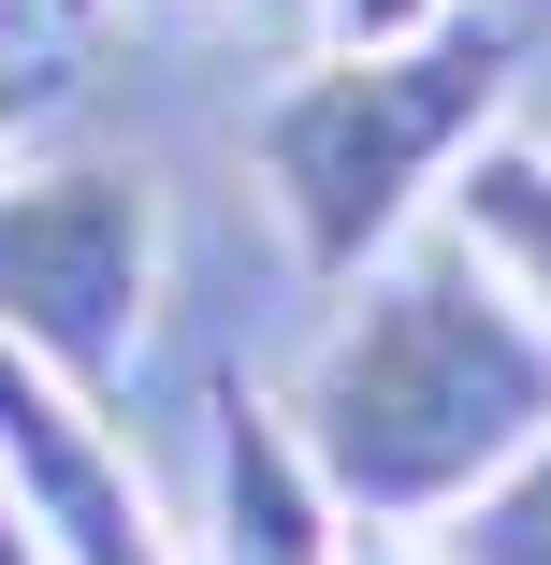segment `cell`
<instances>
[{"label":"cell","instance_id":"cell-11","mask_svg":"<svg viewBox=\"0 0 551 565\" xmlns=\"http://www.w3.org/2000/svg\"><path fill=\"white\" fill-rule=\"evenodd\" d=\"M247 15H262V30H276V44H305V0H247Z\"/></svg>","mask_w":551,"mask_h":565},{"label":"cell","instance_id":"cell-3","mask_svg":"<svg viewBox=\"0 0 551 565\" xmlns=\"http://www.w3.org/2000/svg\"><path fill=\"white\" fill-rule=\"evenodd\" d=\"M160 174L146 160H0V349L44 363L59 392L117 406L146 377V333H160Z\"/></svg>","mask_w":551,"mask_h":565},{"label":"cell","instance_id":"cell-12","mask_svg":"<svg viewBox=\"0 0 551 565\" xmlns=\"http://www.w3.org/2000/svg\"><path fill=\"white\" fill-rule=\"evenodd\" d=\"M349 565H435V551H421V536H378V551H349Z\"/></svg>","mask_w":551,"mask_h":565},{"label":"cell","instance_id":"cell-6","mask_svg":"<svg viewBox=\"0 0 551 565\" xmlns=\"http://www.w3.org/2000/svg\"><path fill=\"white\" fill-rule=\"evenodd\" d=\"M435 217H451V233H465V247L551 319V131H479Z\"/></svg>","mask_w":551,"mask_h":565},{"label":"cell","instance_id":"cell-7","mask_svg":"<svg viewBox=\"0 0 551 565\" xmlns=\"http://www.w3.org/2000/svg\"><path fill=\"white\" fill-rule=\"evenodd\" d=\"M421 551H435V565H551V420L508 449L451 522H421Z\"/></svg>","mask_w":551,"mask_h":565},{"label":"cell","instance_id":"cell-8","mask_svg":"<svg viewBox=\"0 0 551 565\" xmlns=\"http://www.w3.org/2000/svg\"><path fill=\"white\" fill-rule=\"evenodd\" d=\"M59 102H73V58H59L44 30H15V44H0V160H15V146L59 117Z\"/></svg>","mask_w":551,"mask_h":565},{"label":"cell","instance_id":"cell-5","mask_svg":"<svg viewBox=\"0 0 551 565\" xmlns=\"http://www.w3.org/2000/svg\"><path fill=\"white\" fill-rule=\"evenodd\" d=\"M349 551H363V522L319 493V465L290 449L276 392L218 377V406H203V536H189V565H349Z\"/></svg>","mask_w":551,"mask_h":565},{"label":"cell","instance_id":"cell-2","mask_svg":"<svg viewBox=\"0 0 551 565\" xmlns=\"http://www.w3.org/2000/svg\"><path fill=\"white\" fill-rule=\"evenodd\" d=\"M508 102H522V15H494V0L406 44H305L290 87L247 117V174L276 203L305 290H349L378 247H406L451 203L465 146L508 131Z\"/></svg>","mask_w":551,"mask_h":565},{"label":"cell","instance_id":"cell-9","mask_svg":"<svg viewBox=\"0 0 551 565\" xmlns=\"http://www.w3.org/2000/svg\"><path fill=\"white\" fill-rule=\"evenodd\" d=\"M435 15H465V0H305V44H406Z\"/></svg>","mask_w":551,"mask_h":565},{"label":"cell","instance_id":"cell-4","mask_svg":"<svg viewBox=\"0 0 551 565\" xmlns=\"http://www.w3.org/2000/svg\"><path fill=\"white\" fill-rule=\"evenodd\" d=\"M0 493H15V522L44 536V565H189V522L131 465L117 406L59 392L15 349H0Z\"/></svg>","mask_w":551,"mask_h":565},{"label":"cell","instance_id":"cell-10","mask_svg":"<svg viewBox=\"0 0 551 565\" xmlns=\"http://www.w3.org/2000/svg\"><path fill=\"white\" fill-rule=\"evenodd\" d=\"M0 565H44V536L15 522V493H0Z\"/></svg>","mask_w":551,"mask_h":565},{"label":"cell","instance_id":"cell-1","mask_svg":"<svg viewBox=\"0 0 551 565\" xmlns=\"http://www.w3.org/2000/svg\"><path fill=\"white\" fill-rule=\"evenodd\" d=\"M276 420L363 536H421L551 420V319L451 217H421L349 290H319V333H305Z\"/></svg>","mask_w":551,"mask_h":565},{"label":"cell","instance_id":"cell-13","mask_svg":"<svg viewBox=\"0 0 551 565\" xmlns=\"http://www.w3.org/2000/svg\"><path fill=\"white\" fill-rule=\"evenodd\" d=\"M30 15H44V0H0V30H30Z\"/></svg>","mask_w":551,"mask_h":565},{"label":"cell","instance_id":"cell-14","mask_svg":"<svg viewBox=\"0 0 551 565\" xmlns=\"http://www.w3.org/2000/svg\"><path fill=\"white\" fill-rule=\"evenodd\" d=\"M44 15H87V0H44Z\"/></svg>","mask_w":551,"mask_h":565}]
</instances>
